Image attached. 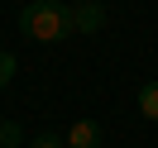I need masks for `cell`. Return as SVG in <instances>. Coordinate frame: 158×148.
<instances>
[{
	"mask_svg": "<svg viewBox=\"0 0 158 148\" xmlns=\"http://www.w3.org/2000/svg\"><path fill=\"white\" fill-rule=\"evenodd\" d=\"M19 29L34 43H62L72 34V10L62 0H34V5L19 10Z\"/></svg>",
	"mask_w": 158,
	"mask_h": 148,
	"instance_id": "6da1fadb",
	"label": "cell"
},
{
	"mask_svg": "<svg viewBox=\"0 0 158 148\" xmlns=\"http://www.w3.org/2000/svg\"><path fill=\"white\" fill-rule=\"evenodd\" d=\"M67 10H72V34H101L106 29V5L101 0H77Z\"/></svg>",
	"mask_w": 158,
	"mask_h": 148,
	"instance_id": "7a4b0ae2",
	"label": "cell"
},
{
	"mask_svg": "<svg viewBox=\"0 0 158 148\" xmlns=\"http://www.w3.org/2000/svg\"><path fill=\"white\" fill-rule=\"evenodd\" d=\"M67 148H101V124L96 119H77L67 129Z\"/></svg>",
	"mask_w": 158,
	"mask_h": 148,
	"instance_id": "3957f363",
	"label": "cell"
},
{
	"mask_svg": "<svg viewBox=\"0 0 158 148\" xmlns=\"http://www.w3.org/2000/svg\"><path fill=\"white\" fill-rule=\"evenodd\" d=\"M139 115L158 119V81H144V86H139Z\"/></svg>",
	"mask_w": 158,
	"mask_h": 148,
	"instance_id": "277c9868",
	"label": "cell"
},
{
	"mask_svg": "<svg viewBox=\"0 0 158 148\" xmlns=\"http://www.w3.org/2000/svg\"><path fill=\"white\" fill-rule=\"evenodd\" d=\"M19 124H10V119H5V124H0V148H19Z\"/></svg>",
	"mask_w": 158,
	"mask_h": 148,
	"instance_id": "5b68a950",
	"label": "cell"
},
{
	"mask_svg": "<svg viewBox=\"0 0 158 148\" xmlns=\"http://www.w3.org/2000/svg\"><path fill=\"white\" fill-rule=\"evenodd\" d=\"M15 72H19V62H15V53H5V48H0V86L10 81Z\"/></svg>",
	"mask_w": 158,
	"mask_h": 148,
	"instance_id": "8992f818",
	"label": "cell"
},
{
	"mask_svg": "<svg viewBox=\"0 0 158 148\" xmlns=\"http://www.w3.org/2000/svg\"><path fill=\"white\" fill-rule=\"evenodd\" d=\"M34 148H67V138H58V134H39V138H34Z\"/></svg>",
	"mask_w": 158,
	"mask_h": 148,
	"instance_id": "52a82bcc",
	"label": "cell"
}]
</instances>
